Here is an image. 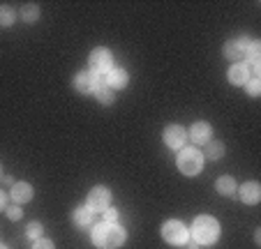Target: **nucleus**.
I'll return each instance as SVG.
<instances>
[{"instance_id":"f257e3e1","label":"nucleus","mask_w":261,"mask_h":249,"mask_svg":"<svg viewBox=\"0 0 261 249\" xmlns=\"http://www.w3.org/2000/svg\"><path fill=\"white\" fill-rule=\"evenodd\" d=\"M93 242L99 249H116L125 242V231L118 224H99L93 231Z\"/></svg>"},{"instance_id":"f03ea898","label":"nucleus","mask_w":261,"mask_h":249,"mask_svg":"<svg viewBox=\"0 0 261 249\" xmlns=\"http://www.w3.org/2000/svg\"><path fill=\"white\" fill-rule=\"evenodd\" d=\"M220 235V224H217L213 217L208 215H201L194 219L192 224V238L197 240L199 244H213Z\"/></svg>"},{"instance_id":"7ed1b4c3","label":"nucleus","mask_w":261,"mask_h":249,"mask_svg":"<svg viewBox=\"0 0 261 249\" xmlns=\"http://www.w3.org/2000/svg\"><path fill=\"white\" fill-rule=\"evenodd\" d=\"M178 169H180L185 176H197L203 169V155L197 148H182L178 152Z\"/></svg>"},{"instance_id":"20e7f679","label":"nucleus","mask_w":261,"mask_h":249,"mask_svg":"<svg viewBox=\"0 0 261 249\" xmlns=\"http://www.w3.org/2000/svg\"><path fill=\"white\" fill-rule=\"evenodd\" d=\"M104 86L102 76L95 72H79L76 76H74V88L79 90V93L88 95V93H97L99 88Z\"/></svg>"},{"instance_id":"39448f33","label":"nucleus","mask_w":261,"mask_h":249,"mask_svg":"<svg viewBox=\"0 0 261 249\" xmlns=\"http://www.w3.org/2000/svg\"><path fill=\"white\" fill-rule=\"evenodd\" d=\"M162 238L167 240L169 244H185L188 242V238H190V233H188V229H185L180 222L171 219V222H167V224L162 226Z\"/></svg>"},{"instance_id":"423d86ee","label":"nucleus","mask_w":261,"mask_h":249,"mask_svg":"<svg viewBox=\"0 0 261 249\" xmlns=\"http://www.w3.org/2000/svg\"><path fill=\"white\" fill-rule=\"evenodd\" d=\"M90 72L95 74H109L111 69H114V58H111V53H109L107 49H95L93 53H90Z\"/></svg>"},{"instance_id":"0eeeda50","label":"nucleus","mask_w":261,"mask_h":249,"mask_svg":"<svg viewBox=\"0 0 261 249\" xmlns=\"http://www.w3.org/2000/svg\"><path fill=\"white\" fill-rule=\"evenodd\" d=\"M86 208L93 212H104L109 208V203H111V194H109L107 187H95L93 191L88 194V201H86Z\"/></svg>"},{"instance_id":"6e6552de","label":"nucleus","mask_w":261,"mask_h":249,"mask_svg":"<svg viewBox=\"0 0 261 249\" xmlns=\"http://www.w3.org/2000/svg\"><path fill=\"white\" fill-rule=\"evenodd\" d=\"M247 49H250V39H245V37L233 39V42H229L224 46V56L229 60H233V63H243L247 58Z\"/></svg>"},{"instance_id":"1a4fd4ad","label":"nucleus","mask_w":261,"mask_h":249,"mask_svg":"<svg viewBox=\"0 0 261 249\" xmlns=\"http://www.w3.org/2000/svg\"><path fill=\"white\" fill-rule=\"evenodd\" d=\"M164 143L173 150H182V146L188 143V132L180 125H171V127L164 129Z\"/></svg>"},{"instance_id":"9d476101","label":"nucleus","mask_w":261,"mask_h":249,"mask_svg":"<svg viewBox=\"0 0 261 249\" xmlns=\"http://www.w3.org/2000/svg\"><path fill=\"white\" fill-rule=\"evenodd\" d=\"M213 136V129L208 122H194L192 129H190V139H192L197 146H201V143H208Z\"/></svg>"},{"instance_id":"9b49d317","label":"nucleus","mask_w":261,"mask_h":249,"mask_svg":"<svg viewBox=\"0 0 261 249\" xmlns=\"http://www.w3.org/2000/svg\"><path fill=\"white\" fill-rule=\"evenodd\" d=\"M104 86H107V88H111V90L125 88V86H127V72H125V69L114 67L111 72L107 74V78H104Z\"/></svg>"},{"instance_id":"f8f14e48","label":"nucleus","mask_w":261,"mask_h":249,"mask_svg":"<svg viewBox=\"0 0 261 249\" xmlns=\"http://www.w3.org/2000/svg\"><path fill=\"white\" fill-rule=\"evenodd\" d=\"M241 199H243V203H247V205H256V203H259V199H261L259 182H245V185L241 187Z\"/></svg>"},{"instance_id":"ddd939ff","label":"nucleus","mask_w":261,"mask_h":249,"mask_svg":"<svg viewBox=\"0 0 261 249\" xmlns=\"http://www.w3.org/2000/svg\"><path fill=\"white\" fill-rule=\"evenodd\" d=\"M72 222L79 229H93L95 224V212L88 210V208H76V210L72 212Z\"/></svg>"},{"instance_id":"4468645a","label":"nucleus","mask_w":261,"mask_h":249,"mask_svg":"<svg viewBox=\"0 0 261 249\" xmlns=\"http://www.w3.org/2000/svg\"><path fill=\"white\" fill-rule=\"evenodd\" d=\"M229 81H231L233 86H245V83L250 81V69H247V65H243V63L233 65V67L229 69Z\"/></svg>"},{"instance_id":"2eb2a0df","label":"nucleus","mask_w":261,"mask_h":249,"mask_svg":"<svg viewBox=\"0 0 261 249\" xmlns=\"http://www.w3.org/2000/svg\"><path fill=\"white\" fill-rule=\"evenodd\" d=\"M10 194H12V199H14V203H28V201L33 199V187H30L28 182H16Z\"/></svg>"},{"instance_id":"dca6fc26","label":"nucleus","mask_w":261,"mask_h":249,"mask_svg":"<svg viewBox=\"0 0 261 249\" xmlns=\"http://www.w3.org/2000/svg\"><path fill=\"white\" fill-rule=\"evenodd\" d=\"M250 60V67L254 74L261 72V44L259 42H250V49H247V58Z\"/></svg>"},{"instance_id":"f3484780","label":"nucleus","mask_w":261,"mask_h":249,"mask_svg":"<svg viewBox=\"0 0 261 249\" xmlns=\"http://www.w3.org/2000/svg\"><path fill=\"white\" fill-rule=\"evenodd\" d=\"M217 191H220L222 196H233L236 194V182H233V178L224 176L217 180Z\"/></svg>"},{"instance_id":"a211bd4d","label":"nucleus","mask_w":261,"mask_h":249,"mask_svg":"<svg viewBox=\"0 0 261 249\" xmlns=\"http://www.w3.org/2000/svg\"><path fill=\"white\" fill-rule=\"evenodd\" d=\"M206 155L211 157V159H220V157H224V146H222V143H215V141H208Z\"/></svg>"},{"instance_id":"6ab92c4d","label":"nucleus","mask_w":261,"mask_h":249,"mask_svg":"<svg viewBox=\"0 0 261 249\" xmlns=\"http://www.w3.org/2000/svg\"><path fill=\"white\" fill-rule=\"evenodd\" d=\"M14 10L7 5H0V25H12L14 23Z\"/></svg>"},{"instance_id":"aec40b11","label":"nucleus","mask_w":261,"mask_h":249,"mask_svg":"<svg viewBox=\"0 0 261 249\" xmlns=\"http://www.w3.org/2000/svg\"><path fill=\"white\" fill-rule=\"evenodd\" d=\"M95 95H97V102H102V104H114V90L107 88V86H102V88H99Z\"/></svg>"},{"instance_id":"412c9836","label":"nucleus","mask_w":261,"mask_h":249,"mask_svg":"<svg viewBox=\"0 0 261 249\" xmlns=\"http://www.w3.org/2000/svg\"><path fill=\"white\" fill-rule=\"evenodd\" d=\"M21 19H23V21H28V23H33V21H37V19H40V10H37V7H35V5H28L23 12H21Z\"/></svg>"},{"instance_id":"4be33fe9","label":"nucleus","mask_w":261,"mask_h":249,"mask_svg":"<svg viewBox=\"0 0 261 249\" xmlns=\"http://www.w3.org/2000/svg\"><path fill=\"white\" fill-rule=\"evenodd\" d=\"M42 224L40 222H33V224H28V229H25V235H28V238H33V240H40L42 238Z\"/></svg>"},{"instance_id":"5701e85b","label":"nucleus","mask_w":261,"mask_h":249,"mask_svg":"<svg viewBox=\"0 0 261 249\" xmlns=\"http://www.w3.org/2000/svg\"><path fill=\"white\" fill-rule=\"evenodd\" d=\"M245 86H247V93H250L252 97H256V95H259V88H261V81H259V78H252V81H247Z\"/></svg>"},{"instance_id":"b1692460","label":"nucleus","mask_w":261,"mask_h":249,"mask_svg":"<svg viewBox=\"0 0 261 249\" xmlns=\"http://www.w3.org/2000/svg\"><path fill=\"white\" fill-rule=\"evenodd\" d=\"M116 219H118V210L107 208V210H104V222H107V224H116Z\"/></svg>"},{"instance_id":"393cba45","label":"nucleus","mask_w":261,"mask_h":249,"mask_svg":"<svg viewBox=\"0 0 261 249\" xmlns=\"http://www.w3.org/2000/svg\"><path fill=\"white\" fill-rule=\"evenodd\" d=\"M33 249H54V242H51V240H44V238H40V240H35Z\"/></svg>"},{"instance_id":"a878e982","label":"nucleus","mask_w":261,"mask_h":249,"mask_svg":"<svg viewBox=\"0 0 261 249\" xmlns=\"http://www.w3.org/2000/svg\"><path fill=\"white\" fill-rule=\"evenodd\" d=\"M21 215H23V212H21V208H19V205H12L10 210H7V217H10V219H12V222L21 219Z\"/></svg>"},{"instance_id":"bb28decb","label":"nucleus","mask_w":261,"mask_h":249,"mask_svg":"<svg viewBox=\"0 0 261 249\" xmlns=\"http://www.w3.org/2000/svg\"><path fill=\"white\" fill-rule=\"evenodd\" d=\"M7 205V196L3 194V191H0V210H3V208H5Z\"/></svg>"},{"instance_id":"cd10ccee","label":"nucleus","mask_w":261,"mask_h":249,"mask_svg":"<svg viewBox=\"0 0 261 249\" xmlns=\"http://www.w3.org/2000/svg\"><path fill=\"white\" fill-rule=\"evenodd\" d=\"M0 178H3V166H0Z\"/></svg>"},{"instance_id":"c85d7f7f","label":"nucleus","mask_w":261,"mask_h":249,"mask_svg":"<svg viewBox=\"0 0 261 249\" xmlns=\"http://www.w3.org/2000/svg\"><path fill=\"white\" fill-rule=\"evenodd\" d=\"M0 249H7V247H5V244H0Z\"/></svg>"}]
</instances>
